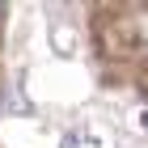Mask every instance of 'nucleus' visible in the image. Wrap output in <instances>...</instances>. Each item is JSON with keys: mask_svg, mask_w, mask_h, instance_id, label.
Masks as SVG:
<instances>
[{"mask_svg": "<svg viewBox=\"0 0 148 148\" xmlns=\"http://www.w3.org/2000/svg\"><path fill=\"white\" fill-rule=\"evenodd\" d=\"M144 127H148V114H144Z\"/></svg>", "mask_w": 148, "mask_h": 148, "instance_id": "nucleus-1", "label": "nucleus"}]
</instances>
